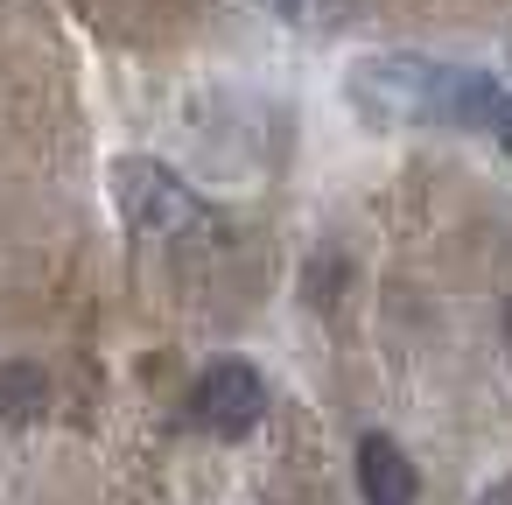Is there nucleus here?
Returning <instances> with one entry per match:
<instances>
[{
  "label": "nucleus",
  "mask_w": 512,
  "mask_h": 505,
  "mask_svg": "<svg viewBox=\"0 0 512 505\" xmlns=\"http://www.w3.org/2000/svg\"><path fill=\"white\" fill-rule=\"evenodd\" d=\"M274 15L302 36H330V29L351 22V0H274Z\"/></svg>",
  "instance_id": "423d86ee"
},
{
  "label": "nucleus",
  "mask_w": 512,
  "mask_h": 505,
  "mask_svg": "<svg viewBox=\"0 0 512 505\" xmlns=\"http://www.w3.org/2000/svg\"><path fill=\"white\" fill-rule=\"evenodd\" d=\"M477 505H512V484H491V491H484Z\"/></svg>",
  "instance_id": "6e6552de"
},
{
  "label": "nucleus",
  "mask_w": 512,
  "mask_h": 505,
  "mask_svg": "<svg viewBox=\"0 0 512 505\" xmlns=\"http://www.w3.org/2000/svg\"><path fill=\"white\" fill-rule=\"evenodd\" d=\"M484 134H491V141H498V148L512 155V92L498 99V113H491V127H484Z\"/></svg>",
  "instance_id": "0eeeda50"
},
{
  "label": "nucleus",
  "mask_w": 512,
  "mask_h": 505,
  "mask_svg": "<svg viewBox=\"0 0 512 505\" xmlns=\"http://www.w3.org/2000/svg\"><path fill=\"white\" fill-rule=\"evenodd\" d=\"M358 491L365 505H414L421 498V470L393 435H365L358 442Z\"/></svg>",
  "instance_id": "20e7f679"
},
{
  "label": "nucleus",
  "mask_w": 512,
  "mask_h": 505,
  "mask_svg": "<svg viewBox=\"0 0 512 505\" xmlns=\"http://www.w3.org/2000/svg\"><path fill=\"white\" fill-rule=\"evenodd\" d=\"M113 197H120V218L134 232H148V239H176V232H197L204 225L197 190L169 162H155V155H120L113 162Z\"/></svg>",
  "instance_id": "f03ea898"
},
{
  "label": "nucleus",
  "mask_w": 512,
  "mask_h": 505,
  "mask_svg": "<svg viewBox=\"0 0 512 505\" xmlns=\"http://www.w3.org/2000/svg\"><path fill=\"white\" fill-rule=\"evenodd\" d=\"M505 337H512V302H505Z\"/></svg>",
  "instance_id": "1a4fd4ad"
},
{
  "label": "nucleus",
  "mask_w": 512,
  "mask_h": 505,
  "mask_svg": "<svg viewBox=\"0 0 512 505\" xmlns=\"http://www.w3.org/2000/svg\"><path fill=\"white\" fill-rule=\"evenodd\" d=\"M50 407V379L36 365H0V414H15V421H36Z\"/></svg>",
  "instance_id": "39448f33"
},
{
  "label": "nucleus",
  "mask_w": 512,
  "mask_h": 505,
  "mask_svg": "<svg viewBox=\"0 0 512 505\" xmlns=\"http://www.w3.org/2000/svg\"><path fill=\"white\" fill-rule=\"evenodd\" d=\"M190 414H197V428L239 442V435H253L260 414H267V379H260L246 358H211V365L197 372V386H190Z\"/></svg>",
  "instance_id": "7ed1b4c3"
},
{
  "label": "nucleus",
  "mask_w": 512,
  "mask_h": 505,
  "mask_svg": "<svg viewBox=\"0 0 512 505\" xmlns=\"http://www.w3.org/2000/svg\"><path fill=\"white\" fill-rule=\"evenodd\" d=\"M344 99L372 127H491L505 85L463 64H435L421 50H386V57L351 64Z\"/></svg>",
  "instance_id": "f257e3e1"
}]
</instances>
